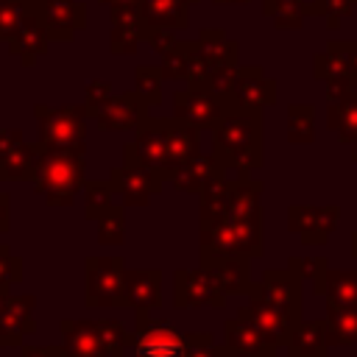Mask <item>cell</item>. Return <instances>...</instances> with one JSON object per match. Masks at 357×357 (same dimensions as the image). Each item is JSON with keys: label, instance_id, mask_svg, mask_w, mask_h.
Returning a JSON list of instances; mask_svg holds the SVG:
<instances>
[{"label": "cell", "instance_id": "1", "mask_svg": "<svg viewBox=\"0 0 357 357\" xmlns=\"http://www.w3.org/2000/svg\"><path fill=\"white\" fill-rule=\"evenodd\" d=\"M137 357H187V343L176 329L153 326L142 332L137 343Z\"/></svg>", "mask_w": 357, "mask_h": 357}, {"label": "cell", "instance_id": "3", "mask_svg": "<svg viewBox=\"0 0 357 357\" xmlns=\"http://www.w3.org/2000/svg\"><path fill=\"white\" fill-rule=\"evenodd\" d=\"M142 17L148 22L156 25H181L184 14H181V0H145L142 6Z\"/></svg>", "mask_w": 357, "mask_h": 357}, {"label": "cell", "instance_id": "4", "mask_svg": "<svg viewBox=\"0 0 357 357\" xmlns=\"http://www.w3.org/2000/svg\"><path fill=\"white\" fill-rule=\"evenodd\" d=\"M20 28V11L14 0H0V39L6 36H17Z\"/></svg>", "mask_w": 357, "mask_h": 357}, {"label": "cell", "instance_id": "2", "mask_svg": "<svg viewBox=\"0 0 357 357\" xmlns=\"http://www.w3.org/2000/svg\"><path fill=\"white\" fill-rule=\"evenodd\" d=\"M84 8L81 6H75V3H70V0H45V6H42V17L50 22V28H64V31H70V28H75V22L81 25V20H84V14H81Z\"/></svg>", "mask_w": 357, "mask_h": 357}, {"label": "cell", "instance_id": "5", "mask_svg": "<svg viewBox=\"0 0 357 357\" xmlns=\"http://www.w3.org/2000/svg\"><path fill=\"white\" fill-rule=\"evenodd\" d=\"M178 98L187 100V106H192V112H187V117H192V120H212L215 103L209 98H198V95H178Z\"/></svg>", "mask_w": 357, "mask_h": 357}]
</instances>
